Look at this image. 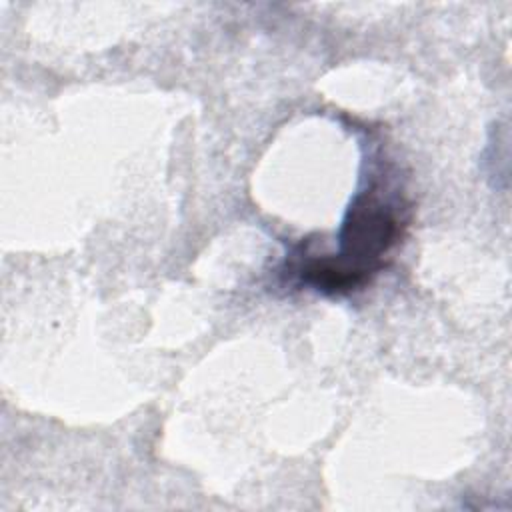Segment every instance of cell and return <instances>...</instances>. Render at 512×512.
<instances>
[{"mask_svg": "<svg viewBox=\"0 0 512 512\" xmlns=\"http://www.w3.org/2000/svg\"><path fill=\"white\" fill-rule=\"evenodd\" d=\"M408 226V202L388 170L374 172L356 192L338 232L336 254H308L296 246L282 276L298 288L324 296H344L366 286L384 266V258L400 242Z\"/></svg>", "mask_w": 512, "mask_h": 512, "instance_id": "cell-1", "label": "cell"}]
</instances>
